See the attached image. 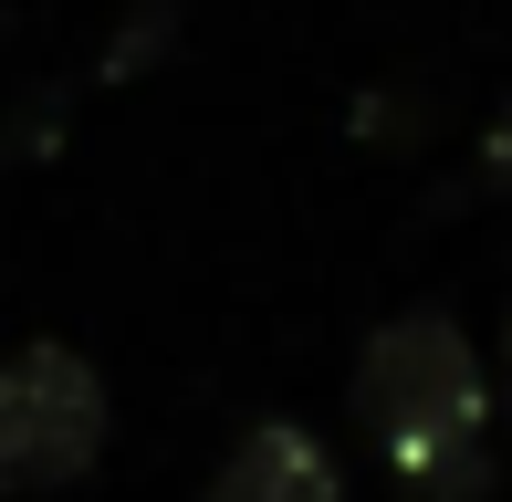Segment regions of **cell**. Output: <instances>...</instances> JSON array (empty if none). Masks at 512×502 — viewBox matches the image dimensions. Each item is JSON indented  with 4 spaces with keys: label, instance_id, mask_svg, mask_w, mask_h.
Here are the masks:
<instances>
[{
    "label": "cell",
    "instance_id": "1",
    "mask_svg": "<svg viewBox=\"0 0 512 502\" xmlns=\"http://www.w3.org/2000/svg\"><path fill=\"white\" fill-rule=\"evenodd\" d=\"M356 419L377 440L398 502H492L502 387L481 367V346L439 304L377 314V335L356 346Z\"/></svg>",
    "mask_w": 512,
    "mask_h": 502
},
{
    "label": "cell",
    "instance_id": "2",
    "mask_svg": "<svg viewBox=\"0 0 512 502\" xmlns=\"http://www.w3.org/2000/svg\"><path fill=\"white\" fill-rule=\"evenodd\" d=\"M105 429H115V398L84 346L32 335L0 356V492H74L105 461Z\"/></svg>",
    "mask_w": 512,
    "mask_h": 502
},
{
    "label": "cell",
    "instance_id": "3",
    "mask_svg": "<svg viewBox=\"0 0 512 502\" xmlns=\"http://www.w3.org/2000/svg\"><path fill=\"white\" fill-rule=\"evenodd\" d=\"M199 502H345V471H335V450H324L304 419H251L241 440L220 450V471H209Z\"/></svg>",
    "mask_w": 512,
    "mask_h": 502
},
{
    "label": "cell",
    "instance_id": "4",
    "mask_svg": "<svg viewBox=\"0 0 512 502\" xmlns=\"http://www.w3.org/2000/svg\"><path fill=\"white\" fill-rule=\"evenodd\" d=\"M481 178H512V95H502V116H492V136H481Z\"/></svg>",
    "mask_w": 512,
    "mask_h": 502
},
{
    "label": "cell",
    "instance_id": "5",
    "mask_svg": "<svg viewBox=\"0 0 512 502\" xmlns=\"http://www.w3.org/2000/svg\"><path fill=\"white\" fill-rule=\"evenodd\" d=\"M502 419H512V325H502Z\"/></svg>",
    "mask_w": 512,
    "mask_h": 502
}]
</instances>
